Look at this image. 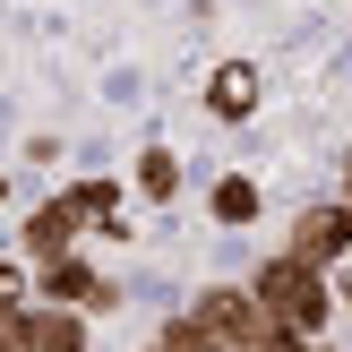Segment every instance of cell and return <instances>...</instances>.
<instances>
[{
  "label": "cell",
  "mask_w": 352,
  "mask_h": 352,
  "mask_svg": "<svg viewBox=\"0 0 352 352\" xmlns=\"http://www.w3.org/2000/svg\"><path fill=\"white\" fill-rule=\"evenodd\" d=\"M250 292H258V309H267L284 336H327V327H336V275L309 267L301 250H267L250 267Z\"/></svg>",
  "instance_id": "cell-1"
},
{
  "label": "cell",
  "mask_w": 352,
  "mask_h": 352,
  "mask_svg": "<svg viewBox=\"0 0 352 352\" xmlns=\"http://www.w3.org/2000/svg\"><path fill=\"white\" fill-rule=\"evenodd\" d=\"M181 318L198 327V344H206V352H275V344H284V327L258 309V292H250V284H206L198 301L181 309Z\"/></svg>",
  "instance_id": "cell-2"
},
{
  "label": "cell",
  "mask_w": 352,
  "mask_h": 352,
  "mask_svg": "<svg viewBox=\"0 0 352 352\" xmlns=\"http://www.w3.org/2000/svg\"><path fill=\"white\" fill-rule=\"evenodd\" d=\"M34 301H69V309H86V318H112V309H120V284L86 250H69V258H43V267H34Z\"/></svg>",
  "instance_id": "cell-3"
},
{
  "label": "cell",
  "mask_w": 352,
  "mask_h": 352,
  "mask_svg": "<svg viewBox=\"0 0 352 352\" xmlns=\"http://www.w3.org/2000/svg\"><path fill=\"white\" fill-rule=\"evenodd\" d=\"M69 250H86V215H78V198H34L26 206V223H17V258L26 267H43V258H69Z\"/></svg>",
  "instance_id": "cell-4"
},
{
  "label": "cell",
  "mask_w": 352,
  "mask_h": 352,
  "mask_svg": "<svg viewBox=\"0 0 352 352\" xmlns=\"http://www.w3.org/2000/svg\"><path fill=\"white\" fill-rule=\"evenodd\" d=\"M284 250H301L309 267H344V258H352V198H318V206H301Z\"/></svg>",
  "instance_id": "cell-5"
},
{
  "label": "cell",
  "mask_w": 352,
  "mask_h": 352,
  "mask_svg": "<svg viewBox=\"0 0 352 352\" xmlns=\"http://www.w3.org/2000/svg\"><path fill=\"white\" fill-rule=\"evenodd\" d=\"M258 86H267L258 60H215V69H206V112H215V120H250L258 112Z\"/></svg>",
  "instance_id": "cell-6"
},
{
  "label": "cell",
  "mask_w": 352,
  "mask_h": 352,
  "mask_svg": "<svg viewBox=\"0 0 352 352\" xmlns=\"http://www.w3.org/2000/svg\"><path fill=\"white\" fill-rule=\"evenodd\" d=\"M26 327H34V352H86V309L69 301H26Z\"/></svg>",
  "instance_id": "cell-7"
},
{
  "label": "cell",
  "mask_w": 352,
  "mask_h": 352,
  "mask_svg": "<svg viewBox=\"0 0 352 352\" xmlns=\"http://www.w3.org/2000/svg\"><path fill=\"white\" fill-rule=\"evenodd\" d=\"M258 206H267V198H258V181H250V172H223V181L206 189V215H215L223 232H250V223H258Z\"/></svg>",
  "instance_id": "cell-8"
},
{
  "label": "cell",
  "mask_w": 352,
  "mask_h": 352,
  "mask_svg": "<svg viewBox=\"0 0 352 352\" xmlns=\"http://www.w3.org/2000/svg\"><path fill=\"white\" fill-rule=\"evenodd\" d=\"M181 181H189V172H181V155H172V146H146V155H138V172H129V189H138V198H155V206L181 198Z\"/></svg>",
  "instance_id": "cell-9"
},
{
  "label": "cell",
  "mask_w": 352,
  "mask_h": 352,
  "mask_svg": "<svg viewBox=\"0 0 352 352\" xmlns=\"http://www.w3.org/2000/svg\"><path fill=\"white\" fill-rule=\"evenodd\" d=\"M69 198H78L86 232H95L103 215H120V181H112V172H78V181H69Z\"/></svg>",
  "instance_id": "cell-10"
},
{
  "label": "cell",
  "mask_w": 352,
  "mask_h": 352,
  "mask_svg": "<svg viewBox=\"0 0 352 352\" xmlns=\"http://www.w3.org/2000/svg\"><path fill=\"white\" fill-rule=\"evenodd\" d=\"M34 301V267L26 258H0V309H26Z\"/></svg>",
  "instance_id": "cell-11"
},
{
  "label": "cell",
  "mask_w": 352,
  "mask_h": 352,
  "mask_svg": "<svg viewBox=\"0 0 352 352\" xmlns=\"http://www.w3.org/2000/svg\"><path fill=\"white\" fill-rule=\"evenodd\" d=\"M146 352H206V344H198V327H189V318H164V327L146 336Z\"/></svg>",
  "instance_id": "cell-12"
},
{
  "label": "cell",
  "mask_w": 352,
  "mask_h": 352,
  "mask_svg": "<svg viewBox=\"0 0 352 352\" xmlns=\"http://www.w3.org/2000/svg\"><path fill=\"white\" fill-rule=\"evenodd\" d=\"M0 352H34V327H26V309H0Z\"/></svg>",
  "instance_id": "cell-13"
},
{
  "label": "cell",
  "mask_w": 352,
  "mask_h": 352,
  "mask_svg": "<svg viewBox=\"0 0 352 352\" xmlns=\"http://www.w3.org/2000/svg\"><path fill=\"white\" fill-rule=\"evenodd\" d=\"M327 275H336V309H352V258H344V267H327Z\"/></svg>",
  "instance_id": "cell-14"
},
{
  "label": "cell",
  "mask_w": 352,
  "mask_h": 352,
  "mask_svg": "<svg viewBox=\"0 0 352 352\" xmlns=\"http://www.w3.org/2000/svg\"><path fill=\"white\" fill-rule=\"evenodd\" d=\"M336 198H352V146H344V189H336Z\"/></svg>",
  "instance_id": "cell-15"
},
{
  "label": "cell",
  "mask_w": 352,
  "mask_h": 352,
  "mask_svg": "<svg viewBox=\"0 0 352 352\" xmlns=\"http://www.w3.org/2000/svg\"><path fill=\"white\" fill-rule=\"evenodd\" d=\"M0 206H9V172H0Z\"/></svg>",
  "instance_id": "cell-16"
}]
</instances>
